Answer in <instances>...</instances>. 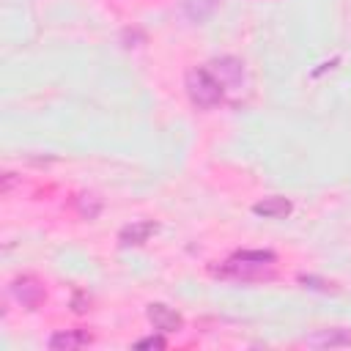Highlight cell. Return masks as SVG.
I'll list each match as a JSON object with an SVG mask.
<instances>
[{
  "mask_svg": "<svg viewBox=\"0 0 351 351\" xmlns=\"http://www.w3.org/2000/svg\"><path fill=\"white\" fill-rule=\"evenodd\" d=\"M214 69V74L219 77V82L228 88V85H241V77H244V69H241V63L236 60V58H219V60H214L211 63Z\"/></svg>",
  "mask_w": 351,
  "mask_h": 351,
  "instance_id": "cell-7",
  "label": "cell"
},
{
  "mask_svg": "<svg viewBox=\"0 0 351 351\" xmlns=\"http://www.w3.org/2000/svg\"><path fill=\"white\" fill-rule=\"evenodd\" d=\"M137 348H165V340L162 337H143V340H137Z\"/></svg>",
  "mask_w": 351,
  "mask_h": 351,
  "instance_id": "cell-11",
  "label": "cell"
},
{
  "mask_svg": "<svg viewBox=\"0 0 351 351\" xmlns=\"http://www.w3.org/2000/svg\"><path fill=\"white\" fill-rule=\"evenodd\" d=\"M154 233H156V222H151V219H134V222H129V225L121 228L118 241H121L123 247H140V244H145Z\"/></svg>",
  "mask_w": 351,
  "mask_h": 351,
  "instance_id": "cell-5",
  "label": "cell"
},
{
  "mask_svg": "<svg viewBox=\"0 0 351 351\" xmlns=\"http://www.w3.org/2000/svg\"><path fill=\"white\" fill-rule=\"evenodd\" d=\"M77 211H80L82 217L93 219V217L101 211V203H99V197H93V195H80V197H77Z\"/></svg>",
  "mask_w": 351,
  "mask_h": 351,
  "instance_id": "cell-10",
  "label": "cell"
},
{
  "mask_svg": "<svg viewBox=\"0 0 351 351\" xmlns=\"http://www.w3.org/2000/svg\"><path fill=\"white\" fill-rule=\"evenodd\" d=\"M269 263H274V255L271 252H250V250H244V252H236L228 261V271H233L239 277H250L252 269H263Z\"/></svg>",
  "mask_w": 351,
  "mask_h": 351,
  "instance_id": "cell-3",
  "label": "cell"
},
{
  "mask_svg": "<svg viewBox=\"0 0 351 351\" xmlns=\"http://www.w3.org/2000/svg\"><path fill=\"white\" fill-rule=\"evenodd\" d=\"M186 96L195 107L200 110H211L217 107L222 99H225V85L219 82V77L208 69V66H197V69H189L186 71Z\"/></svg>",
  "mask_w": 351,
  "mask_h": 351,
  "instance_id": "cell-1",
  "label": "cell"
},
{
  "mask_svg": "<svg viewBox=\"0 0 351 351\" xmlns=\"http://www.w3.org/2000/svg\"><path fill=\"white\" fill-rule=\"evenodd\" d=\"M307 346H318V348H335V346H351V332L346 329H321L315 335L304 337Z\"/></svg>",
  "mask_w": 351,
  "mask_h": 351,
  "instance_id": "cell-6",
  "label": "cell"
},
{
  "mask_svg": "<svg viewBox=\"0 0 351 351\" xmlns=\"http://www.w3.org/2000/svg\"><path fill=\"white\" fill-rule=\"evenodd\" d=\"M145 315H148L151 326H154V329H159V332H178V329L184 326V318H181L173 307H167V304H162V302L148 304Z\"/></svg>",
  "mask_w": 351,
  "mask_h": 351,
  "instance_id": "cell-4",
  "label": "cell"
},
{
  "mask_svg": "<svg viewBox=\"0 0 351 351\" xmlns=\"http://www.w3.org/2000/svg\"><path fill=\"white\" fill-rule=\"evenodd\" d=\"M11 296L22 304V307H27V310H36L41 302H44V285L33 277V274H22V277H16L14 282H11Z\"/></svg>",
  "mask_w": 351,
  "mask_h": 351,
  "instance_id": "cell-2",
  "label": "cell"
},
{
  "mask_svg": "<svg viewBox=\"0 0 351 351\" xmlns=\"http://www.w3.org/2000/svg\"><path fill=\"white\" fill-rule=\"evenodd\" d=\"M90 343V335L82 332V329H69V332H58L49 337V348L55 351H74L80 346H88Z\"/></svg>",
  "mask_w": 351,
  "mask_h": 351,
  "instance_id": "cell-8",
  "label": "cell"
},
{
  "mask_svg": "<svg viewBox=\"0 0 351 351\" xmlns=\"http://www.w3.org/2000/svg\"><path fill=\"white\" fill-rule=\"evenodd\" d=\"M14 184H16V173H5V176H3V192H5V195H11Z\"/></svg>",
  "mask_w": 351,
  "mask_h": 351,
  "instance_id": "cell-12",
  "label": "cell"
},
{
  "mask_svg": "<svg viewBox=\"0 0 351 351\" xmlns=\"http://www.w3.org/2000/svg\"><path fill=\"white\" fill-rule=\"evenodd\" d=\"M252 211L258 214V217H263V219H280V217H285V214H291V200H285V197H266V200H261V203H255L252 206Z\"/></svg>",
  "mask_w": 351,
  "mask_h": 351,
  "instance_id": "cell-9",
  "label": "cell"
}]
</instances>
